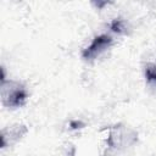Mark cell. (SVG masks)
<instances>
[{
  "label": "cell",
  "instance_id": "6da1fadb",
  "mask_svg": "<svg viewBox=\"0 0 156 156\" xmlns=\"http://www.w3.org/2000/svg\"><path fill=\"white\" fill-rule=\"evenodd\" d=\"M112 43V38L110 35H106V34H101L99 37H96L91 44L84 49L83 51V57L85 60H91L94 58L95 56H98L100 52H102L105 49H107Z\"/></svg>",
  "mask_w": 156,
  "mask_h": 156
},
{
  "label": "cell",
  "instance_id": "7a4b0ae2",
  "mask_svg": "<svg viewBox=\"0 0 156 156\" xmlns=\"http://www.w3.org/2000/svg\"><path fill=\"white\" fill-rule=\"evenodd\" d=\"M26 98H27L26 90L22 87H16L11 89L7 93V95H4V102L11 107H18L24 104Z\"/></svg>",
  "mask_w": 156,
  "mask_h": 156
},
{
  "label": "cell",
  "instance_id": "3957f363",
  "mask_svg": "<svg viewBox=\"0 0 156 156\" xmlns=\"http://www.w3.org/2000/svg\"><path fill=\"white\" fill-rule=\"evenodd\" d=\"M145 76L149 82L156 83V65H149L145 69Z\"/></svg>",
  "mask_w": 156,
  "mask_h": 156
},
{
  "label": "cell",
  "instance_id": "277c9868",
  "mask_svg": "<svg viewBox=\"0 0 156 156\" xmlns=\"http://www.w3.org/2000/svg\"><path fill=\"white\" fill-rule=\"evenodd\" d=\"M111 29L113 32H121L122 30V21L121 20H113L111 23Z\"/></svg>",
  "mask_w": 156,
  "mask_h": 156
}]
</instances>
